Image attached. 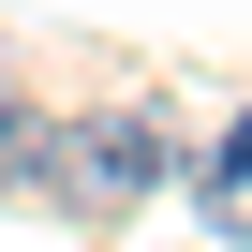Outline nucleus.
<instances>
[{
    "instance_id": "nucleus-1",
    "label": "nucleus",
    "mask_w": 252,
    "mask_h": 252,
    "mask_svg": "<svg viewBox=\"0 0 252 252\" xmlns=\"http://www.w3.org/2000/svg\"><path fill=\"white\" fill-rule=\"evenodd\" d=\"M178 134H163V104H89V119H45V193L74 222H134L163 193Z\"/></svg>"
},
{
    "instance_id": "nucleus-2",
    "label": "nucleus",
    "mask_w": 252,
    "mask_h": 252,
    "mask_svg": "<svg viewBox=\"0 0 252 252\" xmlns=\"http://www.w3.org/2000/svg\"><path fill=\"white\" fill-rule=\"evenodd\" d=\"M208 237H252V119H222V163H208Z\"/></svg>"
},
{
    "instance_id": "nucleus-3",
    "label": "nucleus",
    "mask_w": 252,
    "mask_h": 252,
    "mask_svg": "<svg viewBox=\"0 0 252 252\" xmlns=\"http://www.w3.org/2000/svg\"><path fill=\"white\" fill-rule=\"evenodd\" d=\"M0 193H45V119H30V89H0Z\"/></svg>"
}]
</instances>
